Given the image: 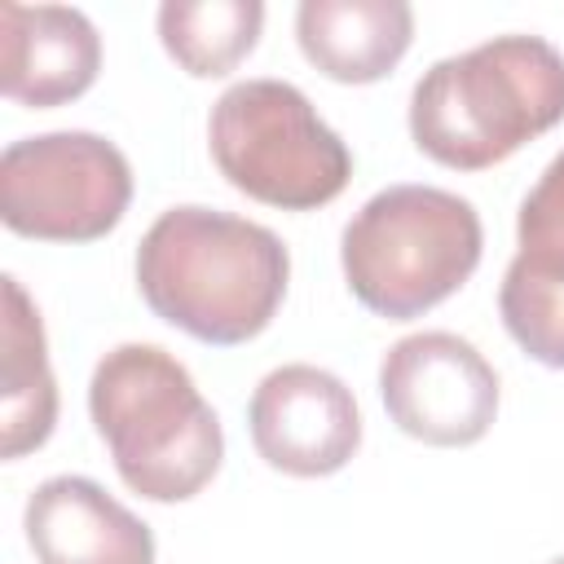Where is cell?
Listing matches in <instances>:
<instances>
[{"label":"cell","instance_id":"obj_6","mask_svg":"<svg viewBox=\"0 0 564 564\" xmlns=\"http://www.w3.org/2000/svg\"><path fill=\"white\" fill-rule=\"evenodd\" d=\"M132 203L128 154L84 128L18 137L0 154V220L35 242H97Z\"/></svg>","mask_w":564,"mask_h":564},{"label":"cell","instance_id":"obj_13","mask_svg":"<svg viewBox=\"0 0 564 564\" xmlns=\"http://www.w3.org/2000/svg\"><path fill=\"white\" fill-rule=\"evenodd\" d=\"M159 40L167 57L194 75L216 79L229 75L260 40L264 4L260 0H167L159 4Z\"/></svg>","mask_w":564,"mask_h":564},{"label":"cell","instance_id":"obj_15","mask_svg":"<svg viewBox=\"0 0 564 564\" xmlns=\"http://www.w3.org/2000/svg\"><path fill=\"white\" fill-rule=\"evenodd\" d=\"M516 256L564 269V150L542 167L538 185L524 194L516 216Z\"/></svg>","mask_w":564,"mask_h":564},{"label":"cell","instance_id":"obj_12","mask_svg":"<svg viewBox=\"0 0 564 564\" xmlns=\"http://www.w3.org/2000/svg\"><path fill=\"white\" fill-rule=\"evenodd\" d=\"M0 454L22 458L57 427V379L35 300L4 273V335H0Z\"/></svg>","mask_w":564,"mask_h":564},{"label":"cell","instance_id":"obj_2","mask_svg":"<svg viewBox=\"0 0 564 564\" xmlns=\"http://www.w3.org/2000/svg\"><path fill=\"white\" fill-rule=\"evenodd\" d=\"M560 119L564 53L520 31L432 62L410 93L414 145L454 172L494 167Z\"/></svg>","mask_w":564,"mask_h":564},{"label":"cell","instance_id":"obj_16","mask_svg":"<svg viewBox=\"0 0 564 564\" xmlns=\"http://www.w3.org/2000/svg\"><path fill=\"white\" fill-rule=\"evenodd\" d=\"M551 564H564V555H560V560H551Z\"/></svg>","mask_w":564,"mask_h":564},{"label":"cell","instance_id":"obj_8","mask_svg":"<svg viewBox=\"0 0 564 564\" xmlns=\"http://www.w3.org/2000/svg\"><path fill=\"white\" fill-rule=\"evenodd\" d=\"M256 454L286 476H335L361 449V410L352 388L308 361L269 370L247 405Z\"/></svg>","mask_w":564,"mask_h":564},{"label":"cell","instance_id":"obj_10","mask_svg":"<svg viewBox=\"0 0 564 564\" xmlns=\"http://www.w3.org/2000/svg\"><path fill=\"white\" fill-rule=\"evenodd\" d=\"M40 564H154V533L88 476H48L22 511Z\"/></svg>","mask_w":564,"mask_h":564},{"label":"cell","instance_id":"obj_5","mask_svg":"<svg viewBox=\"0 0 564 564\" xmlns=\"http://www.w3.org/2000/svg\"><path fill=\"white\" fill-rule=\"evenodd\" d=\"M207 145L220 176L247 198L282 212H313L344 194L352 150L286 79H238L207 115Z\"/></svg>","mask_w":564,"mask_h":564},{"label":"cell","instance_id":"obj_9","mask_svg":"<svg viewBox=\"0 0 564 564\" xmlns=\"http://www.w3.org/2000/svg\"><path fill=\"white\" fill-rule=\"evenodd\" d=\"M101 35L70 4H0V93L18 106L53 110L93 88Z\"/></svg>","mask_w":564,"mask_h":564},{"label":"cell","instance_id":"obj_11","mask_svg":"<svg viewBox=\"0 0 564 564\" xmlns=\"http://www.w3.org/2000/svg\"><path fill=\"white\" fill-rule=\"evenodd\" d=\"M300 53L335 84H375L397 70L414 40L405 0H300Z\"/></svg>","mask_w":564,"mask_h":564},{"label":"cell","instance_id":"obj_3","mask_svg":"<svg viewBox=\"0 0 564 564\" xmlns=\"http://www.w3.org/2000/svg\"><path fill=\"white\" fill-rule=\"evenodd\" d=\"M88 414L119 480L150 502H189L225 458V432L194 375L159 344L101 352Z\"/></svg>","mask_w":564,"mask_h":564},{"label":"cell","instance_id":"obj_1","mask_svg":"<svg viewBox=\"0 0 564 564\" xmlns=\"http://www.w3.org/2000/svg\"><path fill=\"white\" fill-rule=\"evenodd\" d=\"M291 282L286 242L247 216L181 203L137 247V291L154 317L198 344L256 339L282 308Z\"/></svg>","mask_w":564,"mask_h":564},{"label":"cell","instance_id":"obj_14","mask_svg":"<svg viewBox=\"0 0 564 564\" xmlns=\"http://www.w3.org/2000/svg\"><path fill=\"white\" fill-rule=\"evenodd\" d=\"M507 335L542 366L564 370V269L516 256L498 286Z\"/></svg>","mask_w":564,"mask_h":564},{"label":"cell","instance_id":"obj_7","mask_svg":"<svg viewBox=\"0 0 564 564\" xmlns=\"http://www.w3.org/2000/svg\"><path fill=\"white\" fill-rule=\"evenodd\" d=\"M379 397L388 419L436 449L476 445L498 419V370L454 330H419L397 339L379 361Z\"/></svg>","mask_w":564,"mask_h":564},{"label":"cell","instance_id":"obj_4","mask_svg":"<svg viewBox=\"0 0 564 564\" xmlns=\"http://www.w3.org/2000/svg\"><path fill=\"white\" fill-rule=\"evenodd\" d=\"M485 229L467 198L441 185L370 194L339 238L344 282L361 308L410 322L449 300L480 264Z\"/></svg>","mask_w":564,"mask_h":564}]
</instances>
